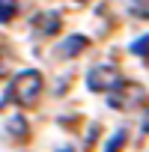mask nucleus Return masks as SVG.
Returning <instances> with one entry per match:
<instances>
[{
	"mask_svg": "<svg viewBox=\"0 0 149 152\" xmlns=\"http://www.w3.org/2000/svg\"><path fill=\"white\" fill-rule=\"evenodd\" d=\"M42 72H36V69H24L21 75H15V81H12V87H9V96H12V102H18L21 107H33L36 102H39V96H42Z\"/></svg>",
	"mask_w": 149,
	"mask_h": 152,
	"instance_id": "obj_1",
	"label": "nucleus"
},
{
	"mask_svg": "<svg viewBox=\"0 0 149 152\" xmlns=\"http://www.w3.org/2000/svg\"><path fill=\"white\" fill-rule=\"evenodd\" d=\"M125 81H122V72L116 69V66H110V63H102V66H93L90 69V75H87V87L93 90V93H113V90H119Z\"/></svg>",
	"mask_w": 149,
	"mask_h": 152,
	"instance_id": "obj_2",
	"label": "nucleus"
},
{
	"mask_svg": "<svg viewBox=\"0 0 149 152\" xmlns=\"http://www.w3.org/2000/svg\"><path fill=\"white\" fill-rule=\"evenodd\" d=\"M143 102V90L137 87V84H122L119 90H113L110 93V107H116V110H131V107H137Z\"/></svg>",
	"mask_w": 149,
	"mask_h": 152,
	"instance_id": "obj_3",
	"label": "nucleus"
},
{
	"mask_svg": "<svg viewBox=\"0 0 149 152\" xmlns=\"http://www.w3.org/2000/svg\"><path fill=\"white\" fill-rule=\"evenodd\" d=\"M33 27H36V33L51 36V33H57V30H60V15H57V12H42V15H36Z\"/></svg>",
	"mask_w": 149,
	"mask_h": 152,
	"instance_id": "obj_4",
	"label": "nucleus"
},
{
	"mask_svg": "<svg viewBox=\"0 0 149 152\" xmlns=\"http://www.w3.org/2000/svg\"><path fill=\"white\" fill-rule=\"evenodd\" d=\"M18 12V0H0V24H9Z\"/></svg>",
	"mask_w": 149,
	"mask_h": 152,
	"instance_id": "obj_5",
	"label": "nucleus"
},
{
	"mask_svg": "<svg viewBox=\"0 0 149 152\" xmlns=\"http://www.w3.org/2000/svg\"><path fill=\"white\" fill-rule=\"evenodd\" d=\"M84 45H87V39H84V36H72L69 42H63V48H60V51L72 57V54H78V51H84Z\"/></svg>",
	"mask_w": 149,
	"mask_h": 152,
	"instance_id": "obj_6",
	"label": "nucleus"
},
{
	"mask_svg": "<svg viewBox=\"0 0 149 152\" xmlns=\"http://www.w3.org/2000/svg\"><path fill=\"white\" fill-rule=\"evenodd\" d=\"M131 12L137 18H149V0H131Z\"/></svg>",
	"mask_w": 149,
	"mask_h": 152,
	"instance_id": "obj_7",
	"label": "nucleus"
},
{
	"mask_svg": "<svg viewBox=\"0 0 149 152\" xmlns=\"http://www.w3.org/2000/svg\"><path fill=\"white\" fill-rule=\"evenodd\" d=\"M125 143V131H116L113 137H110V143L104 146V152H119V146Z\"/></svg>",
	"mask_w": 149,
	"mask_h": 152,
	"instance_id": "obj_8",
	"label": "nucleus"
},
{
	"mask_svg": "<svg viewBox=\"0 0 149 152\" xmlns=\"http://www.w3.org/2000/svg\"><path fill=\"white\" fill-rule=\"evenodd\" d=\"M131 51H134V54H146V51H149V36H146L143 42H134V45H131Z\"/></svg>",
	"mask_w": 149,
	"mask_h": 152,
	"instance_id": "obj_9",
	"label": "nucleus"
},
{
	"mask_svg": "<svg viewBox=\"0 0 149 152\" xmlns=\"http://www.w3.org/2000/svg\"><path fill=\"white\" fill-rule=\"evenodd\" d=\"M3 57H6V51H3V48H0V75H3V72H6V60H3Z\"/></svg>",
	"mask_w": 149,
	"mask_h": 152,
	"instance_id": "obj_10",
	"label": "nucleus"
},
{
	"mask_svg": "<svg viewBox=\"0 0 149 152\" xmlns=\"http://www.w3.org/2000/svg\"><path fill=\"white\" fill-rule=\"evenodd\" d=\"M143 131L149 134V110H146V116H143Z\"/></svg>",
	"mask_w": 149,
	"mask_h": 152,
	"instance_id": "obj_11",
	"label": "nucleus"
},
{
	"mask_svg": "<svg viewBox=\"0 0 149 152\" xmlns=\"http://www.w3.org/2000/svg\"><path fill=\"white\" fill-rule=\"evenodd\" d=\"M78 3H84V0H78Z\"/></svg>",
	"mask_w": 149,
	"mask_h": 152,
	"instance_id": "obj_12",
	"label": "nucleus"
}]
</instances>
